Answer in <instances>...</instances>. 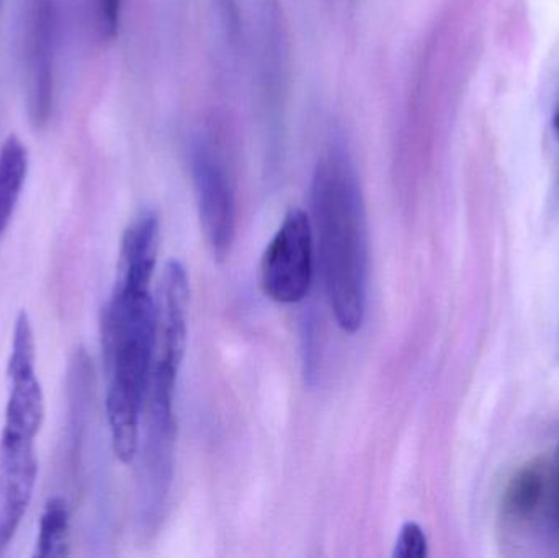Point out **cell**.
I'll return each mask as SVG.
<instances>
[{
    "label": "cell",
    "instance_id": "obj_1",
    "mask_svg": "<svg viewBox=\"0 0 559 558\" xmlns=\"http://www.w3.org/2000/svg\"><path fill=\"white\" fill-rule=\"evenodd\" d=\"M157 251L143 242L121 248L117 285L104 318L108 370L107 418L115 455L123 464L136 458L141 413L146 403L154 347L156 300L151 281Z\"/></svg>",
    "mask_w": 559,
    "mask_h": 558
},
{
    "label": "cell",
    "instance_id": "obj_2",
    "mask_svg": "<svg viewBox=\"0 0 559 558\" xmlns=\"http://www.w3.org/2000/svg\"><path fill=\"white\" fill-rule=\"evenodd\" d=\"M311 209L335 321L345 333H357L367 311V210L357 170L341 144H334L316 166Z\"/></svg>",
    "mask_w": 559,
    "mask_h": 558
},
{
    "label": "cell",
    "instance_id": "obj_3",
    "mask_svg": "<svg viewBox=\"0 0 559 558\" xmlns=\"http://www.w3.org/2000/svg\"><path fill=\"white\" fill-rule=\"evenodd\" d=\"M312 256L314 236L309 216L302 210H289L262 258L264 294L283 305L305 300L312 282Z\"/></svg>",
    "mask_w": 559,
    "mask_h": 558
},
{
    "label": "cell",
    "instance_id": "obj_4",
    "mask_svg": "<svg viewBox=\"0 0 559 558\" xmlns=\"http://www.w3.org/2000/svg\"><path fill=\"white\" fill-rule=\"evenodd\" d=\"M58 9L56 0H25L23 12V69L26 108L36 128L48 123L55 100Z\"/></svg>",
    "mask_w": 559,
    "mask_h": 558
},
{
    "label": "cell",
    "instance_id": "obj_5",
    "mask_svg": "<svg viewBox=\"0 0 559 558\" xmlns=\"http://www.w3.org/2000/svg\"><path fill=\"white\" fill-rule=\"evenodd\" d=\"M192 174L203 233L213 256L223 261L236 236L235 187L218 154L206 143H199L193 150Z\"/></svg>",
    "mask_w": 559,
    "mask_h": 558
},
{
    "label": "cell",
    "instance_id": "obj_6",
    "mask_svg": "<svg viewBox=\"0 0 559 558\" xmlns=\"http://www.w3.org/2000/svg\"><path fill=\"white\" fill-rule=\"evenodd\" d=\"M7 377L9 399L2 432L35 439L45 419V396L36 376L35 336L25 311L15 321Z\"/></svg>",
    "mask_w": 559,
    "mask_h": 558
},
{
    "label": "cell",
    "instance_id": "obj_7",
    "mask_svg": "<svg viewBox=\"0 0 559 558\" xmlns=\"http://www.w3.org/2000/svg\"><path fill=\"white\" fill-rule=\"evenodd\" d=\"M38 461L35 439L0 435V554L9 547L28 510Z\"/></svg>",
    "mask_w": 559,
    "mask_h": 558
},
{
    "label": "cell",
    "instance_id": "obj_8",
    "mask_svg": "<svg viewBox=\"0 0 559 558\" xmlns=\"http://www.w3.org/2000/svg\"><path fill=\"white\" fill-rule=\"evenodd\" d=\"M551 474L542 459L528 462L511 478L504 497L502 514L512 524H524L534 520L550 498Z\"/></svg>",
    "mask_w": 559,
    "mask_h": 558
},
{
    "label": "cell",
    "instance_id": "obj_9",
    "mask_svg": "<svg viewBox=\"0 0 559 558\" xmlns=\"http://www.w3.org/2000/svg\"><path fill=\"white\" fill-rule=\"evenodd\" d=\"M28 173V151L19 136L10 134L0 147V238L5 233Z\"/></svg>",
    "mask_w": 559,
    "mask_h": 558
},
{
    "label": "cell",
    "instance_id": "obj_10",
    "mask_svg": "<svg viewBox=\"0 0 559 558\" xmlns=\"http://www.w3.org/2000/svg\"><path fill=\"white\" fill-rule=\"evenodd\" d=\"M69 554V510L62 498H51L39 520L35 556L58 558Z\"/></svg>",
    "mask_w": 559,
    "mask_h": 558
},
{
    "label": "cell",
    "instance_id": "obj_11",
    "mask_svg": "<svg viewBox=\"0 0 559 558\" xmlns=\"http://www.w3.org/2000/svg\"><path fill=\"white\" fill-rule=\"evenodd\" d=\"M426 533L423 527L417 523L403 524L401 527L400 536H397L396 544H394L393 557L394 558H424L427 557Z\"/></svg>",
    "mask_w": 559,
    "mask_h": 558
},
{
    "label": "cell",
    "instance_id": "obj_12",
    "mask_svg": "<svg viewBox=\"0 0 559 558\" xmlns=\"http://www.w3.org/2000/svg\"><path fill=\"white\" fill-rule=\"evenodd\" d=\"M97 7L102 36L115 38L120 28L121 0H97Z\"/></svg>",
    "mask_w": 559,
    "mask_h": 558
},
{
    "label": "cell",
    "instance_id": "obj_13",
    "mask_svg": "<svg viewBox=\"0 0 559 558\" xmlns=\"http://www.w3.org/2000/svg\"><path fill=\"white\" fill-rule=\"evenodd\" d=\"M218 3L226 29H228L229 36L235 38L239 33V12L236 0H218Z\"/></svg>",
    "mask_w": 559,
    "mask_h": 558
},
{
    "label": "cell",
    "instance_id": "obj_14",
    "mask_svg": "<svg viewBox=\"0 0 559 558\" xmlns=\"http://www.w3.org/2000/svg\"><path fill=\"white\" fill-rule=\"evenodd\" d=\"M550 497L551 527H554L555 536L559 539V452L557 468H555L554 474H551Z\"/></svg>",
    "mask_w": 559,
    "mask_h": 558
},
{
    "label": "cell",
    "instance_id": "obj_15",
    "mask_svg": "<svg viewBox=\"0 0 559 558\" xmlns=\"http://www.w3.org/2000/svg\"><path fill=\"white\" fill-rule=\"evenodd\" d=\"M554 124H555V130H557V134L559 138V110L557 111V115H555Z\"/></svg>",
    "mask_w": 559,
    "mask_h": 558
}]
</instances>
